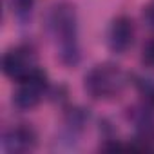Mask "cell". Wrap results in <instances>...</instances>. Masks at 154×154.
<instances>
[{
  "label": "cell",
  "mask_w": 154,
  "mask_h": 154,
  "mask_svg": "<svg viewBox=\"0 0 154 154\" xmlns=\"http://www.w3.org/2000/svg\"><path fill=\"white\" fill-rule=\"evenodd\" d=\"M51 31L58 42V56L60 60L74 67L80 60V47H78V26H76V13L74 8L67 2H58L51 9L49 17Z\"/></svg>",
  "instance_id": "cell-1"
},
{
  "label": "cell",
  "mask_w": 154,
  "mask_h": 154,
  "mask_svg": "<svg viewBox=\"0 0 154 154\" xmlns=\"http://www.w3.org/2000/svg\"><path fill=\"white\" fill-rule=\"evenodd\" d=\"M125 80L127 76L118 65L102 63L85 74V91L96 100H107L123 89Z\"/></svg>",
  "instance_id": "cell-2"
},
{
  "label": "cell",
  "mask_w": 154,
  "mask_h": 154,
  "mask_svg": "<svg viewBox=\"0 0 154 154\" xmlns=\"http://www.w3.org/2000/svg\"><path fill=\"white\" fill-rule=\"evenodd\" d=\"M45 91H47V74L42 69L35 67L26 78L18 82V89L15 93V105L22 111L33 109L40 103Z\"/></svg>",
  "instance_id": "cell-3"
},
{
  "label": "cell",
  "mask_w": 154,
  "mask_h": 154,
  "mask_svg": "<svg viewBox=\"0 0 154 154\" xmlns=\"http://www.w3.org/2000/svg\"><path fill=\"white\" fill-rule=\"evenodd\" d=\"M35 67L36 65H35L33 54H31V51L27 47L9 49L2 58V69H4L6 76H9L11 80H17V82L26 78Z\"/></svg>",
  "instance_id": "cell-4"
},
{
  "label": "cell",
  "mask_w": 154,
  "mask_h": 154,
  "mask_svg": "<svg viewBox=\"0 0 154 154\" xmlns=\"http://www.w3.org/2000/svg\"><path fill=\"white\" fill-rule=\"evenodd\" d=\"M107 42H109V47L114 53H125L134 42V24H132V20L125 15L114 18L111 27H109Z\"/></svg>",
  "instance_id": "cell-5"
},
{
  "label": "cell",
  "mask_w": 154,
  "mask_h": 154,
  "mask_svg": "<svg viewBox=\"0 0 154 154\" xmlns=\"http://www.w3.org/2000/svg\"><path fill=\"white\" fill-rule=\"evenodd\" d=\"M35 145H36V132L26 125H18L11 129L4 136V149L9 154H22L33 150Z\"/></svg>",
  "instance_id": "cell-6"
},
{
  "label": "cell",
  "mask_w": 154,
  "mask_h": 154,
  "mask_svg": "<svg viewBox=\"0 0 154 154\" xmlns=\"http://www.w3.org/2000/svg\"><path fill=\"white\" fill-rule=\"evenodd\" d=\"M136 85H138V91H140V94L143 96V100H145L149 105H154V82L141 78V80L136 82Z\"/></svg>",
  "instance_id": "cell-7"
},
{
  "label": "cell",
  "mask_w": 154,
  "mask_h": 154,
  "mask_svg": "<svg viewBox=\"0 0 154 154\" xmlns=\"http://www.w3.org/2000/svg\"><path fill=\"white\" fill-rule=\"evenodd\" d=\"M13 6L17 8L18 15H27L35 6V0H13Z\"/></svg>",
  "instance_id": "cell-8"
},
{
  "label": "cell",
  "mask_w": 154,
  "mask_h": 154,
  "mask_svg": "<svg viewBox=\"0 0 154 154\" xmlns=\"http://www.w3.org/2000/svg\"><path fill=\"white\" fill-rule=\"evenodd\" d=\"M143 62L150 67H154V38L147 42V45L143 47Z\"/></svg>",
  "instance_id": "cell-9"
},
{
  "label": "cell",
  "mask_w": 154,
  "mask_h": 154,
  "mask_svg": "<svg viewBox=\"0 0 154 154\" xmlns=\"http://www.w3.org/2000/svg\"><path fill=\"white\" fill-rule=\"evenodd\" d=\"M143 20L150 29H154V4H150L143 9Z\"/></svg>",
  "instance_id": "cell-10"
}]
</instances>
